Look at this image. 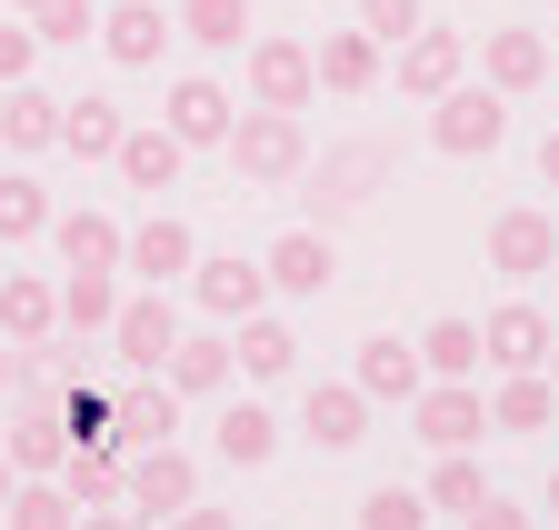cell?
<instances>
[{
	"mask_svg": "<svg viewBox=\"0 0 559 530\" xmlns=\"http://www.w3.org/2000/svg\"><path fill=\"white\" fill-rule=\"evenodd\" d=\"M221 151H230V170L250 190H290L310 170V130H300V110H240Z\"/></svg>",
	"mask_w": 559,
	"mask_h": 530,
	"instance_id": "6da1fadb",
	"label": "cell"
},
{
	"mask_svg": "<svg viewBox=\"0 0 559 530\" xmlns=\"http://www.w3.org/2000/svg\"><path fill=\"white\" fill-rule=\"evenodd\" d=\"M300 180H310V190H300L310 221L330 231V221H349V211H370V201H380V180H390V141H340V151H320Z\"/></svg>",
	"mask_w": 559,
	"mask_h": 530,
	"instance_id": "7a4b0ae2",
	"label": "cell"
},
{
	"mask_svg": "<svg viewBox=\"0 0 559 530\" xmlns=\"http://www.w3.org/2000/svg\"><path fill=\"white\" fill-rule=\"evenodd\" d=\"M240 71H250V110H310V101H320V60H310V40H290V31H250Z\"/></svg>",
	"mask_w": 559,
	"mask_h": 530,
	"instance_id": "3957f363",
	"label": "cell"
},
{
	"mask_svg": "<svg viewBox=\"0 0 559 530\" xmlns=\"http://www.w3.org/2000/svg\"><path fill=\"white\" fill-rule=\"evenodd\" d=\"M500 141H510V101L489 91V81H460V91L430 101V151H450V161H489Z\"/></svg>",
	"mask_w": 559,
	"mask_h": 530,
	"instance_id": "277c9868",
	"label": "cell"
},
{
	"mask_svg": "<svg viewBox=\"0 0 559 530\" xmlns=\"http://www.w3.org/2000/svg\"><path fill=\"white\" fill-rule=\"evenodd\" d=\"M120 500H130L140 520H170V510H190V500H200V460H190L180 440L130 450V460H120Z\"/></svg>",
	"mask_w": 559,
	"mask_h": 530,
	"instance_id": "5b68a950",
	"label": "cell"
},
{
	"mask_svg": "<svg viewBox=\"0 0 559 530\" xmlns=\"http://www.w3.org/2000/svg\"><path fill=\"white\" fill-rule=\"evenodd\" d=\"M190 301H200V320L240 330L250 310H270V271H260V260H240V250H200V260H190Z\"/></svg>",
	"mask_w": 559,
	"mask_h": 530,
	"instance_id": "8992f818",
	"label": "cell"
},
{
	"mask_svg": "<svg viewBox=\"0 0 559 530\" xmlns=\"http://www.w3.org/2000/svg\"><path fill=\"white\" fill-rule=\"evenodd\" d=\"M549 351H559V320L539 301H500L479 320V361L489 370H549Z\"/></svg>",
	"mask_w": 559,
	"mask_h": 530,
	"instance_id": "52a82bcc",
	"label": "cell"
},
{
	"mask_svg": "<svg viewBox=\"0 0 559 530\" xmlns=\"http://www.w3.org/2000/svg\"><path fill=\"white\" fill-rule=\"evenodd\" d=\"M230 120H240V101L210 81V71H180L170 101H160V130H170L180 151H221V141H230Z\"/></svg>",
	"mask_w": 559,
	"mask_h": 530,
	"instance_id": "ba28073f",
	"label": "cell"
},
{
	"mask_svg": "<svg viewBox=\"0 0 559 530\" xmlns=\"http://www.w3.org/2000/svg\"><path fill=\"white\" fill-rule=\"evenodd\" d=\"M260 271H270V301H320L330 271H340V250H330L320 221H300V231H280V240L260 250Z\"/></svg>",
	"mask_w": 559,
	"mask_h": 530,
	"instance_id": "9c48e42d",
	"label": "cell"
},
{
	"mask_svg": "<svg viewBox=\"0 0 559 530\" xmlns=\"http://www.w3.org/2000/svg\"><path fill=\"white\" fill-rule=\"evenodd\" d=\"M170 341H180V310H170V291H120L110 361H120V370H160V361H170Z\"/></svg>",
	"mask_w": 559,
	"mask_h": 530,
	"instance_id": "30bf717a",
	"label": "cell"
},
{
	"mask_svg": "<svg viewBox=\"0 0 559 530\" xmlns=\"http://www.w3.org/2000/svg\"><path fill=\"white\" fill-rule=\"evenodd\" d=\"M489 271H500V281H549L559 271V221L549 211H500V221H489Z\"/></svg>",
	"mask_w": 559,
	"mask_h": 530,
	"instance_id": "8fae6325",
	"label": "cell"
},
{
	"mask_svg": "<svg viewBox=\"0 0 559 530\" xmlns=\"http://www.w3.org/2000/svg\"><path fill=\"white\" fill-rule=\"evenodd\" d=\"M190 260H200V231H190V221H170V211H151V221L130 231L120 271H130L140 291H170V281H190Z\"/></svg>",
	"mask_w": 559,
	"mask_h": 530,
	"instance_id": "7c38bea8",
	"label": "cell"
},
{
	"mask_svg": "<svg viewBox=\"0 0 559 530\" xmlns=\"http://www.w3.org/2000/svg\"><path fill=\"white\" fill-rule=\"evenodd\" d=\"M300 440L310 450H360L370 440V390L360 380H310L300 390Z\"/></svg>",
	"mask_w": 559,
	"mask_h": 530,
	"instance_id": "4fadbf2b",
	"label": "cell"
},
{
	"mask_svg": "<svg viewBox=\"0 0 559 530\" xmlns=\"http://www.w3.org/2000/svg\"><path fill=\"white\" fill-rule=\"evenodd\" d=\"M409 431L430 440V450H469L479 431H489V401H479V380H430L409 401Z\"/></svg>",
	"mask_w": 559,
	"mask_h": 530,
	"instance_id": "5bb4252c",
	"label": "cell"
},
{
	"mask_svg": "<svg viewBox=\"0 0 559 530\" xmlns=\"http://www.w3.org/2000/svg\"><path fill=\"white\" fill-rule=\"evenodd\" d=\"M230 370H240V351H230V330H221V320H210V330H180L170 361H160V380L180 390V401H221Z\"/></svg>",
	"mask_w": 559,
	"mask_h": 530,
	"instance_id": "9a60e30c",
	"label": "cell"
},
{
	"mask_svg": "<svg viewBox=\"0 0 559 530\" xmlns=\"http://www.w3.org/2000/svg\"><path fill=\"white\" fill-rule=\"evenodd\" d=\"M460 81H469V40L419 21V31L400 40V91H409V101H440V91H460Z\"/></svg>",
	"mask_w": 559,
	"mask_h": 530,
	"instance_id": "2e32d148",
	"label": "cell"
},
{
	"mask_svg": "<svg viewBox=\"0 0 559 530\" xmlns=\"http://www.w3.org/2000/svg\"><path fill=\"white\" fill-rule=\"evenodd\" d=\"M349 380H360L370 390V401H419V390H430V361H419V341H400V330H370V341H360V370H349Z\"/></svg>",
	"mask_w": 559,
	"mask_h": 530,
	"instance_id": "e0dca14e",
	"label": "cell"
},
{
	"mask_svg": "<svg viewBox=\"0 0 559 530\" xmlns=\"http://www.w3.org/2000/svg\"><path fill=\"white\" fill-rule=\"evenodd\" d=\"M170 40H180V31H170L160 0H110V11H100V50L120 60V71H151Z\"/></svg>",
	"mask_w": 559,
	"mask_h": 530,
	"instance_id": "ac0fdd59",
	"label": "cell"
},
{
	"mask_svg": "<svg viewBox=\"0 0 559 530\" xmlns=\"http://www.w3.org/2000/svg\"><path fill=\"white\" fill-rule=\"evenodd\" d=\"M110 421H120V440H130V450H151V440H170V431H180V390H170L160 370H130V380L110 390Z\"/></svg>",
	"mask_w": 559,
	"mask_h": 530,
	"instance_id": "d6986e66",
	"label": "cell"
},
{
	"mask_svg": "<svg viewBox=\"0 0 559 530\" xmlns=\"http://www.w3.org/2000/svg\"><path fill=\"white\" fill-rule=\"evenodd\" d=\"M479 81L500 91V101L539 91V81H549V40H539V31H520V21H500V31L479 40Z\"/></svg>",
	"mask_w": 559,
	"mask_h": 530,
	"instance_id": "ffe728a7",
	"label": "cell"
},
{
	"mask_svg": "<svg viewBox=\"0 0 559 530\" xmlns=\"http://www.w3.org/2000/svg\"><path fill=\"white\" fill-rule=\"evenodd\" d=\"M280 411L270 401H221V421H210V450L230 460V471H260V460H280Z\"/></svg>",
	"mask_w": 559,
	"mask_h": 530,
	"instance_id": "44dd1931",
	"label": "cell"
},
{
	"mask_svg": "<svg viewBox=\"0 0 559 530\" xmlns=\"http://www.w3.org/2000/svg\"><path fill=\"white\" fill-rule=\"evenodd\" d=\"M50 250H60V271H120L130 231L110 211H50Z\"/></svg>",
	"mask_w": 559,
	"mask_h": 530,
	"instance_id": "7402d4cb",
	"label": "cell"
},
{
	"mask_svg": "<svg viewBox=\"0 0 559 530\" xmlns=\"http://www.w3.org/2000/svg\"><path fill=\"white\" fill-rule=\"evenodd\" d=\"M0 330L11 341H60V281H40V271H0Z\"/></svg>",
	"mask_w": 559,
	"mask_h": 530,
	"instance_id": "603a6c76",
	"label": "cell"
},
{
	"mask_svg": "<svg viewBox=\"0 0 559 530\" xmlns=\"http://www.w3.org/2000/svg\"><path fill=\"white\" fill-rule=\"evenodd\" d=\"M310 60H320V91H330V101H370V91H380V40H370V31H330Z\"/></svg>",
	"mask_w": 559,
	"mask_h": 530,
	"instance_id": "cb8c5ba5",
	"label": "cell"
},
{
	"mask_svg": "<svg viewBox=\"0 0 559 530\" xmlns=\"http://www.w3.org/2000/svg\"><path fill=\"white\" fill-rule=\"evenodd\" d=\"M180 161H190V151L170 141L160 120H130V130H120V151H110V170H120L130 190H170V180H180Z\"/></svg>",
	"mask_w": 559,
	"mask_h": 530,
	"instance_id": "d4e9b609",
	"label": "cell"
},
{
	"mask_svg": "<svg viewBox=\"0 0 559 530\" xmlns=\"http://www.w3.org/2000/svg\"><path fill=\"white\" fill-rule=\"evenodd\" d=\"M170 31L190 40V50H210V60H221V50H250V0H180V11H170Z\"/></svg>",
	"mask_w": 559,
	"mask_h": 530,
	"instance_id": "484cf974",
	"label": "cell"
},
{
	"mask_svg": "<svg viewBox=\"0 0 559 530\" xmlns=\"http://www.w3.org/2000/svg\"><path fill=\"white\" fill-rule=\"evenodd\" d=\"M110 320H120V271H60V330L110 341Z\"/></svg>",
	"mask_w": 559,
	"mask_h": 530,
	"instance_id": "4316f807",
	"label": "cell"
},
{
	"mask_svg": "<svg viewBox=\"0 0 559 530\" xmlns=\"http://www.w3.org/2000/svg\"><path fill=\"white\" fill-rule=\"evenodd\" d=\"M120 130H130V120H120V101H100V91L60 101V151H70V161H110Z\"/></svg>",
	"mask_w": 559,
	"mask_h": 530,
	"instance_id": "83f0119b",
	"label": "cell"
},
{
	"mask_svg": "<svg viewBox=\"0 0 559 530\" xmlns=\"http://www.w3.org/2000/svg\"><path fill=\"white\" fill-rule=\"evenodd\" d=\"M230 351H240V380H290V370H300L290 320H270V310H250V320L230 330Z\"/></svg>",
	"mask_w": 559,
	"mask_h": 530,
	"instance_id": "f1b7e54d",
	"label": "cell"
},
{
	"mask_svg": "<svg viewBox=\"0 0 559 530\" xmlns=\"http://www.w3.org/2000/svg\"><path fill=\"white\" fill-rule=\"evenodd\" d=\"M0 151H60V101L31 91V81H11V91H0Z\"/></svg>",
	"mask_w": 559,
	"mask_h": 530,
	"instance_id": "f546056e",
	"label": "cell"
},
{
	"mask_svg": "<svg viewBox=\"0 0 559 530\" xmlns=\"http://www.w3.org/2000/svg\"><path fill=\"white\" fill-rule=\"evenodd\" d=\"M549 421H559L549 370H500V390H489V431H549Z\"/></svg>",
	"mask_w": 559,
	"mask_h": 530,
	"instance_id": "4dcf8cb0",
	"label": "cell"
},
{
	"mask_svg": "<svg viewBox=\"0 0 559 530\" xmlns=\"http://www.w3.org/2000/svg\"><path fill=\"white\" fill-rule=\"evenodd\" d=\"M419 361H430V380H479L489 361H479V320H430V330H419Z\"/></svg>",
	"mask_w": 559,
	"mask_h": 530,
	"instance_id": "1f68e13d",
	"label": "cell"
},
{
	"mask_svg": "<svg viewBox=\"0 0 559 530\" xmlns=\"http://www.w3.org/2000/svg\"><path fill=\"white\" fill-rule=\"evenodd\" d=\"M50 231V190L31 170H0V240H40Z\"/></svg>",
	"mask_w": 559,
	"mask_h": 530,
	"instance_id": "d6a6232c",
	"label": "cell"
},
{
	"mask_svg": "<svg viewBox=\"0 0 559 530\" xmlns=\"http://www.w3.org/2000/svg\"><path fill=\"white\" fill-rule=\"evenodd\" d=\"M120 460H130V450H70V460H60V491L81 500V510L120 500Z\"/></svg>",
	"mask_w": 559,
	"mask_h": 530,
	"instance_id": "836d02e7",
	"label": "cell"
},
{
	"mask_svg": "<svg viewBox=\"0 0 559 530\" xmlns=\"http://www.w3.org/2000/svg\"><path fill=\"white\" fill-rule=\"evenodd\" d=\"M479 500H489V481H479V460H469V450H440V471H430V510L469 520Z\"/></svg>",
	"mask_w": 559,
	"mask_h": 530,
	"instance_id": "e575fe53",
	"label": "cell"
},
{
	"mask_svg": "<svg viewBox=\"0 0 559 530\" xmlns=\"http://www.w3.org/2000/svg\"><path fill=\"white\" fill-rule=\"evenodd\" d=\"M440 510H430V491H409V481H380L370 500H360V530H430Z\"/></svg>",
	"mask_w": 559,
	"mask_h": 530,
	"instance_id": "d590c367",
	"label": "cell"
},
{
	"mask_svg": "<svg viewBox=\"0 0 559 530\" xmlns=\"http://www.w3.org/2000/svg\"><path fill=\"white\" fill-rule=\"evenodd\" d=\"M0 520H11V530H70V520H81V500H70L60 481H21Z\"/></svg>",
	"mask_w": 559,
	"mask_h": 530,
	"instance_id": "8d00e7d4",
	"label": "cell"
},
{
	"mask_svg": "<svg viewBox=\"0 0 559 530\" xmlns=\"http://www.w3.org/2000/svg\"><path fill=\"white\" fill-rule=\"evenodd\" d=\"M31 31H40L50 50H81V40H100V0H40Z\"/></svg>",
	"mask_w": 559,
	"mask_h": 530,
	"instance_id": "74e56055",
	"label": "cell"
},
{
	"mask_svg": "<svg viewBox=\"0 0 559 530\" xmlns=\"http://www.w3.org/2000/svg\"><path fill=\"white\" fill-rule=\"evenodd\" d=\"M360 31H370L380 50H400V40L419 31V0H360Z\"/></svg>",
	"mask_w": 559,
	"mask_h": 530,
	"instance_id": "f35d334b",
	"label": "cell"
},
{
	"mask_svg": "<svg viewBox=\"0 0 559 530\" xmlns=\"http://www.w3.org/2000/svg\"><path fill=\"white\" fill-rule=\"evenodd\" d=\"M31 60H40V31L0 21V91H11V81H31Z\"/></svg>",
	"mask_w": 559,
	"mask_h": 530,
	"instance_id": "ab89813d",
	"label": "cell"
},
{
	"mask_svg": "<svg viewBox=\"0 0 559 530\" xmlns=\"http://www.w3.org/2000/svg\"><path fill=\"white\" fill-rule=\"evenodd\" d=\"M460 530H539V510H520V500H500V491H489V500H479Z\"/></svg>",
	"mask_w": 559,
	"mask_h": 530,
	"instance_id": "60d3db41",
	"label": "cell"
},
{
	"mask_svg": "<svg viewBox=\"0 0 559 530\" xmlns=\"http://www.w3.org/2000/svg\"><path fill=\"white\" fill-rule=\"evenodd\" d=\"M21 390H31V341L0 330V401H21Z\"/></svg>",
	"mask_w": 559,
	"mask_h": 530,
	"instance_id": "b9f144b4",
	"label": "cell"
},
{
	"mask_svg": "<svg viewBox=\"0 0 559 530\" xmlns=\"http://www.w3.org/2000/svg\"><path fill=\"white\" fill-rule=\"evenodd\" d=\"M70 530H140V510H130V500H100V510H81Z\"/></svg>",
	"mask_w": 559,
	"mask_h": 530,
	"instance_id": "7bdbcfd3",
	"label": "cell"
},
{
	"mask_svg": "<svg viewBox=\"0 0 559 530\" xmlns=\"http://www.w3.org/2000/svg\"><path fill=\"white\" fill-rule=\"evenodd\" d=\"M170 530H240V520H230V510H200V500H190V510H170Z\"/></svg>",
	"mask_w": 559,
	"mask_h": 530,
	"instance_id": "ee69618b",
	"label": "cell"
},
{
	"mask_svg": "<svg viewBox=\"0 0 559 530\" xmlns=\"http://www.w3.org/2000/svg\"><path fill=\"white\" fill-rule=\"evenodd\" d=\"M539 180L559 190V130H549V141H539Z\"/></svg>",
	"mask_w": 559,
	"mask_h": 530,
	"instance_id": "f6af8a7d",
	"label": "cell"
},
{
	"mask_svg": "<svg viewBox=\"0 0 559 530\" xmlns=\"http://www.w3.org/2000/svg\"><path fill=\"white\" fill-rule=\"evenodd\" d=\"M11 491H21V471H11V450H0V510H11Z\"/></svg>",
	"mask_w": 559,
	"mask_h": 530,
	"instance_id": "bcb514c9",
	"label": "cell"
},
{
	"mask_svg": "<svg viewBox=\"0 0 559 530\" xmlns=\"http://www.w3.org/2000/svg\"><path fill=\"white\" fill-rule=\"evenodd\" d=\"M539 510H549V520H559V471H549V491H539Z\"/></svg>",
	"mask_w": 559,
	"mask_h": 530,
	"instance_id": "7dc6e473",
	"label": "cell"
},
{
	"mask_svg": "<svg viewBox=\"0 0 559 530\" xmlns=\"http://www.w3.org/2000/svg\"><path fill=\"white\" fill-rule=\"evenodd\" d=\"M0 11H21V21H31V11H40V0H0Z\"/></svg>",
	"mask_w": 559,
	"mask_h": 530,
	"instance_id": "c3c4849f",
	"label": "cell"
},
{
	"mask_svg": "<svg viewBox=\"0 0 559 530\" xmlns=\"http://www.w3.org/2000/svg\"><path fill=\"white\" fill-rule=\"evenodd\" d=\"M549 390H559V351H549Z\"/></svg>",
	"mask_w": 559,
	"mask_h": 530,
	"instance_id": "681fc988",
	"label": "cell"
},
{
	"mask_svg": "<svg viewBox=\"0 0 559 530\" xmlns=\"http://www.w3.org/2000/svg\"><path fill=\"white\" fill-rule=\"evenodd\" d=\"M549 81H559V60H549Z\"/></svg>",
	"mask_w": 559,
	"mask_h": 530,
	"instance_id": "f907efd6",
	"label": "cell"
},
{
	"mask_svg": "<svg viewBox=\"0 0 559 530\" xmlns=\"http://www.w3.org/2000/svg\"><path fill=\"white\" fill-rule=\"evenodd\" d=\"M0 530H11V520H0Z\"/></svg>",
	"mask_w": 559,
	"mask_h": 530,
	"instance_id": "816d5d0a",
	"label": "cell"
},
{
	"mask_svg": "<svg viewBox=\"0 0 559 530\" xmlns=\"http://www.w3.org/2000/svg\"><path fill=\"white\" fill-rule=\"evenodd\" d=\"M549 281H559V271H549Z\"/></svg>",
	"mask_w": 559,
	"mask_h": 530,
	"instance_id": "f5cc1de1",
	"label": "cell"
}]
</instances>
